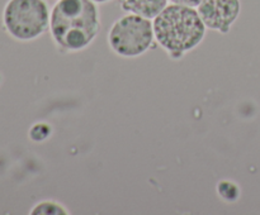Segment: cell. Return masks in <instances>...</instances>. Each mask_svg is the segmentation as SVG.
<instances>
[{
	"label": "cell",
	"instance_id": "1",
	"mask_svg": "<svg viewBox=\"0 0 260 215\" xmlns=\"http://www.w3.org/2000/svg\"><path fill=\"white\" fill-rule=\"evenodd\" d=\"M99 29V10L93 0H57L50 13L53 42L69 52H78L91 45Z\"/></svg>",
	"mask_w": 260,
	"mask_h": 215
},
{
	"label": "cell",
	"instance_id": "2",
	"mask_svg": "<svg viewBox=\"0 0 260 215\" xmlns=\"http://www.w3.org/2000/svg\"><path fill=\"white\" fill-rule=\"evenodd\" d=\"M155 40L173 58L182 57L197 47L206 35V25L197 8L182 4H168L152 19Z\"/></svg>",
	"mask_w": 260,
	"mask_h": 215
},
{
	"label": "cell",
	"instance_id": "3",
	"mask_svg": "<svg viewBox=\"0 0 260 215\" xmlns=\"http://www.w3.org/2000/svg\"><path fill=\"white\" fill-rule=\"evenodd\" d=\"M3 24L14 39L33 40L50 27V12L45 0H8Z\"/></svg>",
	"mask_w": 260,
	"mask_h": 215
},
{
	"label": "cell",
	"instance_id": "4",
	"mask_svg": "<svg viewBox=\"0 0 260 215\" xmlns=\"http://www.w3.org/2000/svg\"><path fill=\"white\" fill-rule=\"evenodd\" d=\"M155 40L154 27L149 18L128 14L118 18L108 32V43L116 55L134 58L150 50Z\"/></svg>",
	"mask_w": 260,
	"mask_h": 215
},
{
	"label": "cell",
	"instance_id": "5",
	"mask_svg": "<svg viewBox=\"0 0 260 215\" xmlns=\"http://www.w3.org/2000/svg\"><path fill=\"white\" fill-rule=\"evenodd\" d=\"M197 12L207 29L226 34L241 12L240 0H202Z\"/></svg>",
	"mask_w": 260,
	"mask_h": 215
},
{
	"label": "cell",
	"instance_id": "6",
	"mask_svg": "<svg viewBox=\"0 0 260 215\" xmlns=\"http://www.w3.org/2000/svg\"><path fill=\"white\" fill-rule=\"evenodd\" d=\"M169 0H122V8L126 12L154 19L165 9Z\"/></svg>",
	"mask_w": 260,
	"mask_h": 215
},
{
	"label": "cell",
	"instance_id": "7",
	"mask_svg": "<svg viewBox=\"0 0 260 215\" xmlns=\"http://www.w3.org/2000/svg\"><path fill=\"white\" fill-rule=\"evenodd\" d=\"M30 215H68L69 211L63 205L52 200H45L38 202L29 211Z\"/></svg>",
	"mask_w": 260,
	"mask_h": 215
},
{
	"label": "cell",
	"instance_id": "8",
	"mask_svg": "<svg viewBox=\"0 0 260 215\" xmlns=\"http://www.w3.org/2000/svg\"><path fill=\"white\" fill-rule=\"evenodd\" d=\"M217 194L223 201L235 202L240 197V187L231 180H222L217 184Z\"/></svg>",
	"mask_w": 260,
	"mask_h": 215
},
{
	"label": "cell",
	"instance_id": "9",
	"mask_svg": "<svg viewBox=\"0 0 260 215\" xmlns=\"http://www.w3.org/2000/svg\"><path fill=\"white\" fill-rule=\"evenodd\" d=\"M51 133H52V128H51L50 124L41 121V123H36L30 126L28 136H29L30 141L43 142L51 136Z\"/></svg>",
	"mask_w": 260,
	"mask_h": 215
},
{
	"label": "cell",
	"instance_id": "10",
	"mask_svg": "<svg viewBox=\"0 0 260 215\" xmlns=\"http://www.w3.org/2000/svg\"><path fill=\"white\" fill-rule=\"evenodd\" d=\"M172 3H175V4H182V5H188V7L197 8L198 4H200L202 0H170Z\"/></svg>",
	"mask_w": 260,
	"mask_h": 215
},
{
	"label": "cell",
	"instance_id": "11",
	"mask_svg": "<svg viewBox=\"0 0 260 215\" xmlns=\"http://www.w3.org/2000/svg\"><path fill=\"white\" fill-rule=\"evenodd\" d=\"M93 2H94V3H96V4H99V3H101V4H102V3H107V2H111V0H93Z\"/></svg>",
	"mask_w": 260,
	"mask_h": 215
}]
</instances>
